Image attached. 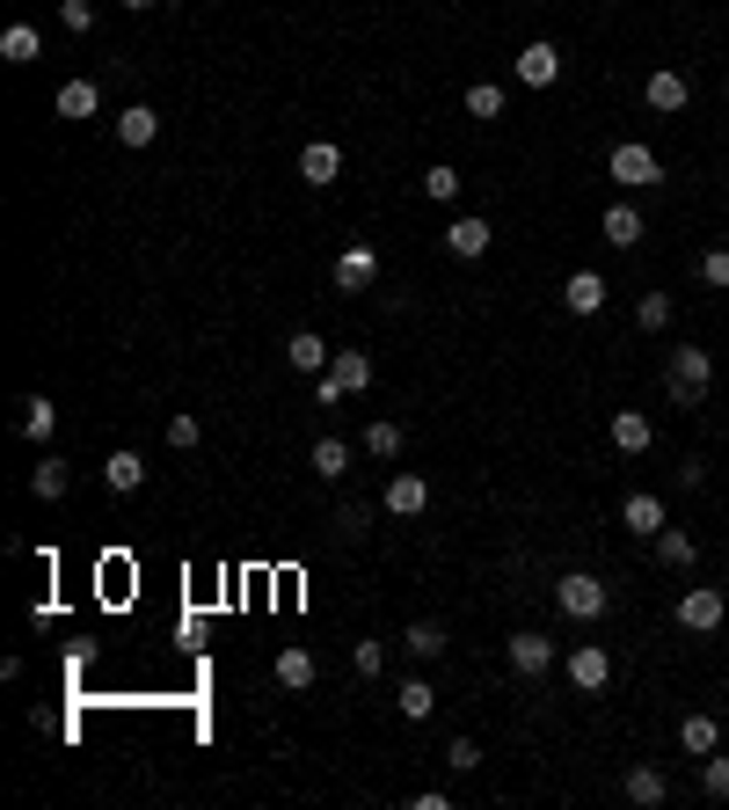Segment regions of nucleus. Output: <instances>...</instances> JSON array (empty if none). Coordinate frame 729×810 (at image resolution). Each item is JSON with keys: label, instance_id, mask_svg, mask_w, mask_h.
<instances>
[{"label": "nucleus", "instance_id": "f257e3e1", "mask_svg": "<svg viewBox=\"0 0 729 810\" xmlns=\"http://www.w3.org/2000/svg\"><path fill=\"white\" fill-rule=\"evenodd\" d=\"M708 388H715V358L700 351V344H678L671 366H664V394H671L678 409H694V402H708Z\"/></svg>", "mask_w": 729, "mask_h": 810}, {"label": "nucleus", "instance_id": "f03ea898", "mask_svg": "<svg viewBox=\"0 0 729 810\" xmlns=\"http://www.w3.org/2000/svg\"><path fill=\"white\" fill-rule=\"evenodd\" d=\"M606 176L620 183V191H649V183H664V168H657V154H649L643 140H620L606 154Z\"/></svg>", "mask_w": 729, "mask_h": 810}, {"label": "nucleus", "instance_id": "7ed1b4c3", "mask_svg": "<svg viewBox=\"0 0 729 810\" xmlns=\"http://www.w3.org/2000/svg\"><path fill=\"white\" fill-rule=\"evenodd\" d=\"M555 606H562L569 621H598V614L613 606V592H606L598 577H591V570H569V577L555 584Z\"/></svg>", "mask_w": 729, "mask_h": 810}, {"label": "nucleus", "instance_id": "20e7f679", "mask_svg": "<svg viewBox=\"0 0 729 810\" xmlns=\"http://www.w3.org/2000/svg\"><path fill=\"white\" fill-rule=\"evenodd\" d=\"M722 614H729V599L715 592V584H686V592H678V628L686 635H715Z\"/></svg>", "mask_w": 729, "mask_h": 810}, {"label": "nucleus", "instance_id": "39448f33", "mask_svg": "<svg viewBox=\"0 0 729 810\" xmlns=\"http://www.w3.org/2000/svg\"><path fill=\"white\" fill-rule=\"evenodd\" d=\"M372 278H380V248L350 242L343 256H336V293H372Z\"/></svg>", "mask_w": 729, "mask_h": 810}, {"label": "nucleus", "instance_id": "423d86ee", "mask_svg": "<svg viewBox=\"0 0 729 810\" xmlns=\"http://www.w3.org/2000/svg\"><path fill=\"white\" fill-rule=\"evenodd\" d=\"M489 242H496V227H489V219H474V212H460V219H452V227H445V248H452V256H460V264H474V256H489Z\"/></svg>", "mask_w": 729, "mask_h": 810}, {"label": "nucleus", "instance_id": "0eeeda50", "mask_svg": "<svg viewBox=\"0 0 729 810\" xmlns=\"http://www.w3.org/2000/svg\"><path fill=\"white\" fill-rule=\"evenodd\" d=\"M547 665H555V643H547L540 628H518V635H511V671H518V679H540Z\"/></svg>", "mask_w": 729, "mask_h": 810}, {"label": "nucleus", "instance_id": "6e6552de", "mask_svg": "<svg viewBox=\"0 0 729 810\" xmlns=\"http://www.w3.org/2000/svg\"><path fill=\"white\" fill-rule=\"evenodd\" d=\"M380 504H387V519H417V511L431 504V482H423V475H387Z\"/></svg>", "mask_w": 729, "mask_h": 810}, {"label": "nucleus", "instance_id": "1a4fd4ad", "mask_svg": "<svg viewBox=\"0 0 729 810\" xmlns=\"http://www.w3.org/2000/svg\"><path fill=\"white\" fill-rule=\"evenodd\" d=\"M606 431H613V445H620L627 460H635V453H649V445H657V423H649L643 409H613V423H606Z\"/></svg>", "mask_w": 729, "mask_h": 810}, {"label": "nucleus", "instance_id": "9d476101", "mask_svg": "<svg viewBox=\"0 0 729 810\" xmlns=\"http://www.w3.org/2000/svg\"><path fill=\"white\" fill-rule=\"evenodd\" d=\"M336 176H343V146H336V140H314L307 154H299V183H314V191H329Z\"/></svg>", "mask_w": 729, "mask_h": 810}, {"label": "nucleus", "instance_id": "9b49d317", "mask_svg": "<svg viewBox=\"0 0 729 810\" xmlns=\"http://www.w3.org/2000/svg\"><path fill=\"white\" fill-rule=\"evenodd\" d=\"M518 81H525V89H555V81H562V52H555V44H525V52H518Z\"/></svg>", "mask_w": 729, "mask_h": 810}, {"label": "nucleus", "instance_id": "f8f14e48", "mask_svg": "<svg viewBox=\"0 0 729 810\" xmlns=\"http://www.w3.org/2000/svg\"><path fill=\"white\" fill-rule=\"evenodd\" d=\"M620 526H627V533H643V541H657V533H664V496L635 490V496L620 504Z\"/></svg>", "mask_w": 729, "mask_h": 810}, {"label": "nucleus", "instance_id": "ddd939ff", "mask_svg": "<svg viewBox=\"0 0 729 810\" xmlns=\"http://www.w3.org/2000/svg\"><path fill=\"white\" fill-rule=\"evenodd\" d=\"M613 679V657L598 650V643H584V650H569V687H584V694H598Z\"/></svg>", "mask_w": 729, "mask_h": 810}, {"label": "nucleus", "instance_id": "4468645a", "mask_svg": "<svg viewBox=\"0 0 729 810\" xmlns=\"http://www.w3.org/2000/svg\"><path fill=\"white\" fill-rule=\"evenodd\" d=\"M329 388L336 394H364V388H372V358H364V351H336L329 358Z\"/></svg>", "mask_w": 729, "mask_h": 810}, {"label": "nucleus", "instance_id": "2eb2a0df", "mask_svg": "<svg viewBox=\"0 0 729 810\" xmlns=\"http://www.w3.org/2000/svg\"><path fill=\"white\" fill-rule=\"evenodd\" d=\"M562 307H569V315H598V307H606V278H598V270H569Z\"/></svg>", "mask_w": 729, "mask_h": 810}, {"label": "nucleus", "instance_id": "dca6fc26", "mask_svg": "<svg viewBox=\"0 0 729 810\" xmlns=\"http://www.w3.org/2000/svg\"><path fill=\"white\" fill-rule=\"evenodd\" d=\"M401 650L417 657V665H438V657L452 650V635H445V621H417V628L401 635Z\"/></svg>", "mask_w": 729, "mask_h": 810}, {"label": "nucleus", "instance_id": "f3484780", "mask_svg": "<svg viewBox=\"0 0 729 810\" xmlns=\"http://www.w3.org/2000/svg\"><path fill=\"white\" fill-rule=\"evenodd\" d=\"M117 140H124V146H154V140H161V110H154V103L117 110Z\"/></svg>", "mask_w": 729, "mask_h": 810}, {"label": "nucleus", "instance_id": "a211bd4d", "mask_svg": "<svg viewBox=\"0 0 729 810\" xmlns=\"http://www.w3.org/2000/svg\"><path fill=\"white\" fill-rule=\"evenodd\" d=\"M314 679H321L314 650H299V643H292V650H278V687H285V694H307Z\"/></svg>", "mask_w": 729, "mask_h": 810}, {"label": "nucleus", "instance_id": "6ab92c4d", "mask_svg": "<svg viewBox=\"0 0 729 810\" xmlns=\"http://www.w3.org/2000/svg\"><path fill=\"white\" fill-rule=\"evenodd\" d=\"M643 95H649V110H664V117H671V110H686V95H694V89H686V73L664 66V73H649V81H643Z\"/></svg>", "mask_w": 729, "mask_h": 810}, {"label": "nucleus", "instance_id": "aec40b11", "mask_svg": "<svg viewBox=\"0 0 729 810\" xmlns=\"http://www.w3.org/2000/svg\"><path fill=\"white\" fill-rule=\"evenodd\" d=\"M103 482H110V490H117V496H132V490H140V482H146V460L132 453V445H117V453L103 460Z\"/></svg>", "mask_w": 729, "mask_h": 810}, {"label": "nucleus", "instance_id": "412c9836", "mask_svg": "<svg viewBox=\"0 0 729 810\" xmlns=\"http://www.w3.org/2000/svg\"><path fill=\"white\" fill-rule=\"evenodd\" d=\"M329 358H336V351H329L314 329H299L292 344H285V366H292V372H329Z\"/></svg>", "mask_w": 729, "mask_h": 810}, {"label": "nucleus", "instance_id": "4be33fe9", "mask_svg": "<svg viewBox=\"0 0 729 810\" xmlns=\"http://www.w3.org/2000/svg\"><path fill=\"white\" fill-rule=\"evenodd\" d=\"M0 59H8V66H30V59H44V37H37L30 22H8V30H0Z\"/></svg>", "mask_w": 729, "mask_h": 810}, {"label": "nucleus", "instance_id": "5701e85b", "mask_svg": "<svg viewBox=\"0 0 729 810\" xmlns=\"http://www.w3.org/2000/svg\"><path fill=\"white\" fill-rule=\"evenodd\" d=\"M664 796H671V781H664L657 767H627V803L635 810H657Z\"/></svg>", "mask_w": 729, "mask_h": 810}, {"label": "nucleus", "instance_id": "b1692460", "mask_svg": "<svg viewBox=\"0 0 729 810\" xmlns=\"http://www.w3.org/2000/svg\"><path fill=\"white\" fill-rule=\"evenodd\" d=\"M307 468H314L321 482H343V475H350V445H343V439H314Z\"/></svg>", "mask_w": 729, "mask_h": 810}, {"label": "nucleus", "instance_id": "393cba45", "mask_svg": "<svg viewBox=\"0 0 729 810\" xmlns=\"http://www.w3.org/2000/svg\"><path fill=\"white\" fill-rule=\"evenodd\" d=\"M657 563H671V570H694V563H700V541H694L686 526H664V533H657Z\"/></svg>", "mask_w": 729, "mask_h": 810}, {"label": "nucleus", "instance_id": "a878e982", "mask_svg": "<svg viewBox=\"0 0 729 810\" xmlns=\"http://www.w3.org/2000/svg\"><path fill=\"white\" fill-rule=\"evenodd\" d=\"M394 708H401L409 722H431V708H438V687H431V679H401V687H394Z\"/></svg>", "mask_w": 729, "mask_h": 810}, {"label": "nucleus", "instance_id": "bb28decb", "mask_svg": "<svg viewBox=\"0 0 729 810\" xmlns=\"http://www.w3.org/2000/svg\"><path fill=\"white\" fill-rule=\"evenodd\" d=\"M66 460H52V453H44V460H37V468H30V496H44V504H59V496H66Z\"/></svg>", "mask_w": 729, "mask_h": 810}, {"label": "nucleus", "instance_id": "cd10ccee", "mask_svg": "<svg viewBox=\"0 0 729 810\" xmlns=\"http://www.w3.org/2000/svg\"><path fill=\"white\" fill-rule=\"evenodd\" d=\"M95 110H103V89H95V81H66V89H59V117H95Z\"/></svg>", "mask_w": 729, "mask_h": 810}, {"label": "nucleus", "instance_id": "c85d7f7f", "mask_svg": "<svg viewBox=\"0 0 729 810\" xmlns=\"http://www.w3.org/2000/svg\"><path fill=\"white\" fill-rule=\"evenodd\" d=\"M52 431H59V409L44 402V394H30V402H22V439H30V445H44Z\"/></svg>", "mask_w": 729, "mask_h": 810}, {"label": "nucleus", "instance_id": "c756f323", "mask_svg": "<svg viewBox=\"0 0 729 810\" xmlns=\"http://www.w3.org/2000/svg\"><path fill=\"white\" fill-rule=\"evenodd\" d=\"M715 738H722V722H715V716H686V722H678V745H686L694 759H708Z\"/></svg>", "mask_w": 729, "mask_h": 810}, {"label": "nucleus", "instance_id": "7c9ffc66", "mask_svg": "<svg viewBox=\"0 0 729 810\" xmlns=\"http://www.w3.org/2000/svg\"><path fill=\"white\" fill-rule=\"evenodd\" d=\"M643 234H649V227H643V212H635V205H613V212H606V242H613V248H635Z\"/></svg>", "mask_w": 729, "mask_h": 810}, {"label": "nucleus", "instance_id": "2f4dec72", "mask_svg": "<svg viewBox=\"0 0 729 810\" xmlns=\"http://www.w3.org/2000/svg\"><path fill=\"white\" fill-rule=\"evenodd\" d=\"M460 168H452V161H438V168H423V197H438V205H452V197H460Z\"/></svg>", "mask_w": 729, "mask_h": 810}, {"label": "nucleus", "instance_id": "473e14b6", "mask_svg": "<svg viewBox=\"0 0 729 810\" xmlns=\"http://www.w3.org/2000/svg\"><path fill=\"white\" fill-rule=\"evenodd\" d=\"M364 453H372V460H401V423L380 417L372 431H364Z\"/></svg>", "mask_w": 729, "mask_h": 810}, {"label": "nucleus", "instance_id": "72a5a7b5", "mask_svg": "<svg viewBox=\"0 0 729 810\" xmlns=\"http://www.w3.org/2000/svg\"><path fill=\"white\" fill-rule=\"evenodd\" d=\"M350 665H358L364 679H380V671H387V643H380V635H358V643H350Z\"/></svg>", "mask_w": 729, "mask_h": 810}, {"label": "nucleus", "instance_id": "f704fd0d", "mask_svg": "<svg viewBox=\"0 0 729 810\" xmlns=\"http://www.w3.org/2000/svg\"><path fill=\"white\" fill-rule=\"evenodd\" d=\"M468 117H504V89H496V81H474V89H468Z\"/></svg>", "mask_w": 729, "mask_h": 810}, {"label": "nucleus", "instance_id": "c9c22d12", "mask_svg": "<svg viewBox=\"0 0 729 810\" xmlns=\"http://www.w3.org/2000/svg\"><path fill=\"white\" fill-rule=\"evenodd\" d=\"M635 321H643L649 336H657V329H671V293H643V307H635Z\"/></svg>", "mask_w": 729, "mask_h": 810}, {"label": "nucleus", "instance_id": "e433bc0d", "mask_svg": "<svg viewBox=\"0 0 729 810\" xmlns=\"http://www.w3.org/2000/svg\"><path fill=\"white\" fill-rule=\"evenodd\" d=\"M700 285L729 293V248H708V256H700Z\"/></svg>", "mask_w": 729, "mask_h": 810}, {"label": "nucleus", "instance_id": "4c0bfd02", "mask_svg": "<svg viewBox=\"0 0 729 810\" xmlns=\"http://www.w3.org/2000/svg\"><path fill=\"white\" fill-rule=\"evenodd\" d=\"M197 439H205V423H197V417H168V445H175V453H191Z\"/></svg>", "mask_w": 729, "mask_h": 810}, {"label": "nucleus", "instance_id": "58836bf2", "mask_svg": "<svg viewBox=\"0 0 729 810\" xmlns=\"http://www.w3.org/2000/svg\"><path fill=\"white\" fill-rule=\"evenodd\" d=\"M700 789H708L715 803H729V759H708V767H700Z\"/></svg>", "mask_w": 729, "mask_h": 810}, {"label": "nucleus", "instance_id": "ea45409f", "mask_svg": "<svg viewBox=\"0 0 729 810\" xmlns=\"http://www.w3.org/2000/svg\"><path fill=\"white\" fill-rule=\"evenodd\" d=\"M59 22L66 30H95V0H59Z\"/></svg>", "mask_w": 729, "mask_h": 810}, {"label": "nucleus", "instance_id": "a19ab883", "mask_svg": "<svg viewBox=\"0 0 729 810\" xmlns=\"http://www.w3.org/2000/svg\"><path fill=\"white\" fill-rule=\"evenodd\" d=\"M452 775H474V767H482V745H474V738H452Z\"/></svg>", "mask_w": 729, "mask_h": 810}, {"label": "nucleus", "instance_id": "79ce46f5", "mask_svg": "<svg viewBox=\"0 0 729 810\" xmlns=\"http://www.w3.org/2000/svg\"><path fill=\"white\" fill-rule=\"evenodd\" d=\"M364 526H372V511H364V504H343V541H364Z\"/></svg>", "mask_w": 729, "mask_h": 810}, {"label": "nucleus", "instance_id": "37998d69", "mask_svg": "<svg viewBox=\"0 0 729 810\" xmlns=\"http://www.w3.org/2000/svg\"><path fill=\"white\" fill-rule=\"evenodd\" d=\"M117 8H132V16H146V8H161V0H117Z\"/></svg>", "mask_w": 729, "mask_h": 810}]
</instances>
